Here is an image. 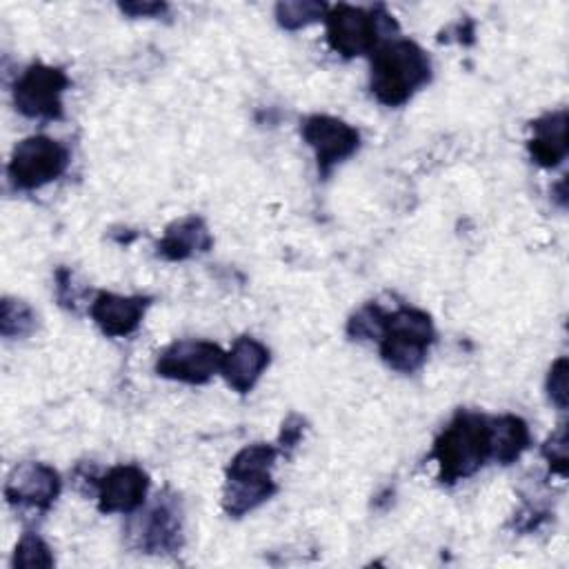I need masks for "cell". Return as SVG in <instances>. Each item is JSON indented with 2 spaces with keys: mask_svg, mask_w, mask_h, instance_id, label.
I'll return each mask as SVG.
<instances>
[{
  "mask_svg": "<svg viewBox=\"0 0 569 569\" xmlns=\"http://www.w3.org/2000/svg\"><path fill=\"white\" fill-rule=\"evenodd\" d=\"M438 462V480L456 485L473 476L491 458V418L460 409L440 431L429 453Z\"/></svg>",
  "mask_w": 569,
  "mask_h": 569,
  "instance_id": "obj_1",
  "label": "cell"
},
{
  "mask_svg": "<svg viewBox=\"0 0 569 569\" xmlns=\"http://www.w3.org/2000/svg\"><path fill=\"white\" fill-rule=\"evenodd\" d=\"M429 80L431 60L413 40L393 38L373 51L369 87L380 104L400 107Z\"/></svg>",
  "mask_w": 569,
  "mask_h": 569,
  "instance_id": "obj_2",
  "label": "cell"
},
{
  "mask_svg": "<svg viewBox=\"0 0 569 569\" xmlns=\"http://www.w3.org/2000/svg\"><path fill=\"white\" fill-rule=\"evenodd\" d=\"M433 340L436 329L429 313L416 307H398L387 311L385 327L378 338L382 360L400 373L418 371L425 365Z\"/></svg>",
  "mask_w": 569,
  "mask_h": 569,
  "instance_id": "obj_3",
  "label": "cell"
},
{
  "mask_svg": "<svg viewBox=\"0 0 569 569\" xmlns=\"http://www.w3.org/2000/svg\"><path fill=\"white\" fill-rule=\"evenodd\" d=\"M327 42L331 51L342 58H356L376 49L380 36L391 27L398 29L396 20L385 11L382 4L376 9H362L351 4H336L329 7L327 16Z\"/></svg>",
  "mask_w": 569,
  "mask_h": 569,
  "instance_id": "obj_4",
  "label": "cell"
},
{
  "mask_svg": "<svg viewBox=\"0 0 569 569\" xmlns=\"http://www.w3.org/2000/svg\"><path fill=\"white\" fill-rule=\"evenodd\" d=\"M69 167V149L49 136H29L13 147L7 164L11 184L20 191H33L60 178Z\"/></svg>",
  "mask_w": 569,
  "mask_h": 569,
  "instance_id": "obj_5",
  "label": "cell"
},
{
  "mask_svg": "<svg viewBox=\"0 0 569 569\" xmlns=\"http://www.w3.org/2000/svg\"><path fill=\"white\" fill-rule=\"evenodd\" d=\"M69 84L64 69L33 62L13 82V104L24 118L60 120L62 93Z\"/></svg>",
  "mask_w": 569,
  "mask_h": 569,
  "instance_id": "obj_6",
  "label": "cell"
},
{
  "mask_svg": "<svg viewBox=\"0 0 569 569\" xmlns=\"http://www.w3.org/2000/svg\"><path fill=\"white\" fill-rule=\"evenodd\" d=\"M129 542L142 553H173L182 547V511L178 496L158 493L156 502L127 527Z\"/></svg>",
  "mask_w": 569,
  "mask_h": 569,
  "instance_id": "obj_7",
  "label": "cell"
},
{
  "mask_svg": "<svg viewBox=\"0 0 569 569\" xmlns=\"http://www.w3.org/2000/svg\"><path fill=\"white\" fill-rule=\"evenodd\" d=\"M224 351L209 340H178L156 360V373L187 385H204L222 369Z\"/></svg>",
  "mask_w": 569,
  "mask_h": 569,
  "instance_id": "obj_8",
  "label": "cell"
},
{
  "mask_svg": "<svg viewBox=\"0 0 569 569\" xmlns=\"http://www.w3.org/2000/svg\"><path fill=\"white\" fill-rule=\"evenodd\" d=\"M300 133L305 142L313 149L318 173L327 178L340 162H345L349 156H353L360 147V133L349 122L327 116V113H313L307 116L300 124Z\"/></svg>",
  "mask_w": 569,
  "mask_h": 569,
  "instance_id": "obj_9",
  "label": "cell"
},
{
  "mask_svg": "<svg viewBox=\"0 0 569 569\" xmlns=\"http://www.w3.org/2000/svg\"><path fill=\"white\" fill-rule=\"evenodd\" d=\"M60 476L44 462H22L11 469L4 482L9 505L47 511L60 496Z\"/></svg>",
  "mask_w": 569,
  "mask_h": 569,
  "instance_id": "obj_10",
  "label": "cell"
},
{
  "mask_svg": "<svg viewBox=\"0 0 569 569\" xmlns=\"http://www.w3.org/2000/svg\"><path fill=\"white\" fill-rule=\"evenodd\" d=\"M93 487L102 513H133L144 505L149 476L138 465H116Z\"/></svg>",
  "mask_w": 569,
  "mask_h": 569,
  "instance_id": "obj_11",
  "label": "cell"
},
{
  "mask_svg": "<svg viewBox=\"0 0 569 569\" xmlns=\"http://www.w3.org/2000/svg\"><path fill=\"white\" fill-rule=\"evenodd\" d=\"M149 302L151 298L142 296H118L100 291L89 305V316L104 336L122 338L140 327Z\"/></svg>",
  "mask_w": 569,
  "mask_h": 569,
  "instance_id": "obj_12",
  "label": "cell"
},
{
  "mask_svg": "<svg viewBox=\"0 0 569 569\" xmlns=\"http://www.w3.org/2000/svg\"><path fill=\"white\" fill-rule=\"evenodd\" d=\"M267 367L269 349L251 336H240L236 338L233 347L224 353L220 373L233 391L249 393Z\"/></svg>",
  "mask_w": 569,
  "mask_h": 569,
  "instance_id": "obj_13",
  "label": "cell"
},
{
  "mask_svg": "<svg viewBox=\"0 0 569 569\" xmlns=\"http://www.w3.org/2000/svg\"><path fill=\"white\" fill-rule=\"evenodd\" d=\"M531 138L527 142L529 156L536 164L545 169L558 167L567 158V127H569V113L567 109L549 111L540 118H536L531 124Z\"/></svg>",
  "mask_w": 569,
  "mask_h": 569,
  "instance_id": "obj_14",
  "label": "cell"
},
{
  "mask_svg": "<svg viewBox=\"0 0 569 569\" xmlns=\"http://www.w3.org/2000/svg\"><path fill=\"white\" fill-rule=\"evenodd\" d=\"M213 244V238L209 233V227L200 216H184L180 220H173L164 236L156 244V253L162 260H187L196 253L209 251Z\"/></svg>",
  "mask_w": 569,
  "mask_h": 569,
  "instance_id": "obj_15",
  "label": "cell"
},
{
  "mask_svg": "<svg viewBox=\"0 0 569 569\" xmlns=\"http://www.w3.org/2000/svg\"><path fill=\"white\" fill-rule=\"evenodd\" d=\"M529 427L520 416L505 413L491 418V458L500 465L516 462L529 447Z\"/></svg>",
  "mask_w": 569,
  "mask_h": 569,
  "instance_id": "obj_16",
  "label": "cell"
},
{
  "mask_svg": "<svg viewBox=\"0 0 569 569\" xmlns=\"http://www.w3.org/2000/svg\"><path fill=\"white\" fill-rule=\"evenodd\" d=\"M273 478H258V480H242V478H227L222 491V509L231 518H240L262 502H267L276 493Z\"/></svg>",
  "mask_w": 569,
  "mask_h": 569,
  "instance_id": "obj_17",
  "label": "cell"
},
{
  "mask_svg": "<svg viewBox=\"0 0 569 569\" xmlns=\"http://www.w3.org/2000/svg\"><path fill=\"white\" fill-rule=\"evenodd\" d=\"M278 453L280 449L273 445H264V442L247 445L231 458L227 467V478H242V480L269 478Z\"/></svg>",
  "mask_w": 569,
  "mask_h": 569,
  "instance_id": "obj_18",
  "label": "cell"
},
{
  "mask_svg": "<svg viewBox=\"0 0 569 569\" xmlns=\"http://www.w3.org/2000/svg\"><path fill=\"white\" fill-rule=\"evenodd\" d=\"M329 7L318 0H284L276 4V20L287 31H298L318 20H325Z\"/></svg>",
  "mask_w": 569,
  "mask_h": 569,
  "instance_id": "obj_19",
  "label": "cell"
},
{
  "mask_svg": "<svg viewBox=\"0 0 569 569\" xmlns=\"http://www.w3.org/2000/svg\"><path fill=\"white\" fill-rule=\"evenodd\" d=\"M36 325H38L36 311L24 300H16V298L2 300L0 331L4 338H24L36 329Z\"/></svg>",
  "mask_w": 569,
  "mask_h": 569,
  "instance_id": "obj_20",
  "label": "cell"
},
{
  "mask_svg": "<svg viewBox=\"0 0 569 569\" xmlns=\"http://www.w3.org/2000/svg\"><path fill=\"white\" fill-rule=\"evenodd\" d=\"M387 311L378 302H369L358 309L347 322V336L351 340H378L385 327Z\"/></svg>",
  "mask_w": 569,
  "mask_h": 569,
  "instance_id": "obj_21",
  "label": "cell"
},
{
  "mask_svg": "<svg viewBox=\"0 0 569 569\" xmlns=\"http://www.w3.org/2000/svg\"><path fill=\"white\" fill-rule=\"evenodd\" d=\"M13 567H53V553L38 533L24 531L13 551Z\"/></svg>",
  "mask_w": 569,
  "mask_h": 569,
  "instance_id": "obj_22",
  "label": "cell"
},
{
  "mask_svg": "<svg viewBox=\"0 0 569 569\" xmlns=\"http://www.w3.org/2000/svg\"><path fill=\"white\" fill-rule=\"evenodd\" d=\"M542 456L549 462V469L560 478L567 476V427L560 425L542 445Z\"/></svg>",
  "mask_w": 569,
  "mask_h": 569,
  "instance_id": "obj_23",
  "label": "cell"
},
{
  "mask_svg": "<svg viewBox=\"0 0 569 569\" xmlns=\"http://www.w3.org/2000/svg\"><path fill=\"white\" fill-rule=\"evenodd\" d=\"M567 358H558L551 369H549V376H547V393H549V400L558 407V409H567Z\"/></svg>",
  "mask_w": 569,
  "mask_h": 569,
  "instance_id": "obj_24",
  "label": "cell"
},
{
  "mask_svg": "<svg viewBox=\"0 0 569 569\" xmlns=\"http://www.w3.org/2000/svg\"><path fill=\"white\" fill-rule=\"evenodd\" d=\"M56 296L64 309H71V311L78 309L80 291L73 287V273L67 267H58L56 271Z\"/></svg>",
  "mask_w": 569,
  "mask_h": 569,
  "instance_id": "obj_25",
  "label": "cell"
},
{
  "mask_svg": "<svg viewBox=\"0 0 569 569\" xmlns=\"http://www.w3.org/2000/svg\"><path fill=\"white\" fill-rule=\"evenodd\" d=\"M302 433H305V420H302L298 413H291V416L282 422L278 449H280V451L293 449V447L302 440Z\"/></svg>",
  "mask_w": 569,
  "mask_h": 569,
  "instance_id": "obj_26",
  "label": "cell"
},
{
  "mask_svg": "<svg viewBox=\"0 0 569 569\" xmlns=\"http://www.w3.org/2000/svg\"><path fill=\"white\" fill-rule=\"evenodd\" d=\"M120 11L131 18H156L167 11L164 2H120Z\"/></svg>",
  "mask_w": 569,
  "mask_h": 569,
  "instance_id": "obj_27",
  "label": "cell"
}]
</instances>
